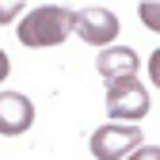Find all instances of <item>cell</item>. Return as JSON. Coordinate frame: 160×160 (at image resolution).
<instances>
[{
    "instance_id": "obj_1",
    "label": "cell",
    "mask_w": 160,
    "mask_h": 160,
    "mask_svg": "<svg viewBox=\"0 0 160 160\" xmlns=\"http://www.w3.org/2000/svg\"><path fill=\"white\" fill-rule=\"evenodd\" d=\"M19 42L31 50H50L61 46L69 34H76V8H61V4H42L31 8L19 19Z\"/></svg>"
},
{
    "instance_id": "obj_2",
    "label": "cell",
    "mask_w": 160,
    "mask_h": 160,
    "mask_svg": "<svg viewBox=\"0 0 160 160\" xmlns=\"http://www.w3.org/2000/svg\"><path fill=\"white\" fill-rule=\"evenodd\" d=\"M141 145H145V133H141V126H133V122L130 126L111 122V126H99L92 133V156L95 160H126Z\"/></svg>"
},
{
    "instance_id": "obj_3",
    "label": "cell",
    "mask_w": 160,
    "mask_h": 160,
    "mask_svg": "<svg viewBox=\"0 0 160 160\" xmlns=\"http://www.w3.org/2000/svg\"><path fill=\"white\" fill-rule=\"evenodd\" d=\"M149 88L137 84V76H126V80H107V111L111 118H145L149 114Z\"/></svg>"
},
{
    "instance_id": "obj_4",
    "label": "cell",
    "mask_w": 160,
    "mask_h": 160,
    "mask_svg": "<svg viewBox=\"0 0 160 160\" xmlns=\"http://www.w3.org/2000/svg\"><path fill=\"white\" fill-rule=\"evenodd\" d=\"M76 34L84 38L88 46H111L118 38V19L107 8H99V4L76 8Z\"/></svg>"
},
{
    "instance_id": "obj_5",
    "label": "cell",
    "mask_w": 160,
    "mask_h": 160,
    "mask_svg": "<svg viewBox=\"0 0 160 160\" xmlns=\"http://www.w3.org/2000/svg\"><path fill=\"white\" fill-rule=\"evenodd\" d=\"M34 126V103L19 92H0V133L15 137Z\"/></svg>"
},
{
    "instance_id": "obj_6",
    "label": "cell",
    "mask_w": 160,
    "mask_h": 160,
    "mask_svg": "<svg viewBox=\"0 0 160 160\" xmlns=\"http://www.w3.org/2000/svg\"><path fill=\"white\" fill-rule=\"evenodd\" d=\"M137 53L130 50V46H111V50H103L95 57V69L103 72L107 80H126V76H137Z\"/></svg>"
},
{
    "instance_id": "obj_7",
    "label": "cell",
    "mask_w": 160,
    "mask_h": 160,
    "mask_svg": "<svg viewBox=\"0 0 160 160\" xmlns=\"http://www.w3.org/2000/svg\"><path fill=\"white\" fill-rule=\"evenodd\" d=\"M137 15H141V23H145L149 31L160 34V0H145V4L137 8Z\"/></svg>"
},
{
    "instance_id": "obj_8",
    "label": "cell",
    "mask_w": 160,
    "mask_h": 160,
    "mask_svg": "<svg viewBox=\"0 0 160 160\" xmlns=\"http://www.w3.org/2000/svg\"><path fill=\"white\" fill-rule=\"evenodd\" d=\"M126 160H160V145H141L137 152H130Z\"/></svg>"
},
{
    "instance_id": "obj_9",
    "label": "cell",
    "mask_w": 160,
    "mask_h": 160,
    "mask_svg": "<svg viewBox=\"0 0 160 160\" xmlns=\"http://www.w3.org/2000/svg\"><path fill=\"white\" fill-rule=\"evenodd\" d=\"M149 80L160 88V50H152V53H149Z\"/></svg>"
},
{
    "instance_id": "obj_10",
    "label": "cell",
    "mask_w": 160,
    "mask_h": 160,
    "mask_svg": "<svg viewBox=\"0 0 160 160\" xmlns=\"http://www.w3.org/2000/svg\"><path fill=\"white\" fill-rule=\"evenodd\" d=\"M23 12V4H4V19H12V15H19Z\"/></svg>"
}]
</instances>
